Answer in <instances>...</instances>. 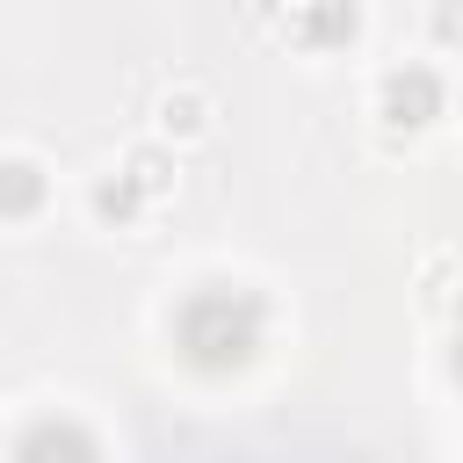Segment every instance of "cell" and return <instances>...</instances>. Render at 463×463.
Listing matches in <instances>:
<instances>
[{
	"label": "cell",
	"instance_id": "cell-6",
	"mask_svg": "<svg viewBox=\"0 0 463 463\" xmlns=\"http://www.w3.org/2000/svg\"><path fill=\"white\" fill-rule=\"evenodd\" d=\"M123 166L145 181V195L159 203V195H174V181H181V159H174V145L152 130V137H137V145H123Z\"/></svg>",
	"mask_w": 463,
	"mask_h": 463
},
{
	"label": "cell",
	"instance_id": "cell-4",
	"mask_svg": "<svg viewBox=\"0 0 463 463\" xmlns=\"http://www.w3.org/2000/svg\"><path fill=\"white\" fill-rule=\"evenodd\" d=\"M354 29H362L354 0H304V7H297V22H282V36H297L304 51H333V43H354Z\"/></svg>",
	"mask_w": 463,
	"mask_h": 463
},
{
	"label": "cell",
	"instance_id": "cell-5",
	"mask_svg": "<svg viewBox=\"0 0 463 463\" xmlns=\"http://www.w3.org/2000/svg\"><path fill=\"white\" fill-rule=\"evenodd\" d=\"M36 210H43V166L29 152H7V166H0V217L7 224H29Z\"/></svg>",
	"mask_w": 463,
	"mask_h": 463
},
{
	"label": "cell",
	"instance_id": "cell-2",
	"mask_svg": "<svg viewBox=\"0 0 463 463\" xmlns=\"http://www.w3.org/2000/svg\"><path fill=\"white\" fill-rule=\"evenodd\" d=\"M145 210H152V195H145V181H137L123 159H116L109 174H94V181H87V217H94V224H109V232H130Z\"/></svg>",
	"mask_w": 463,
	"mask_h": 463
},
{
	"label": "cell",
	"instance_id": "cell-1",
	"mask_svg": "<svg viewBox=\"0 0 463 463\" xmlns=\"http://www.w3.org/2000/svg\"><path fill=\"white\" fill-rule=\"evenodd\" d=\"M441 109H449V87H441L434 65H391V72L376 80V116H383V130H427Z\"/></svg>",
	"mask_w": 463,
	"mask_h": 463
},
{
	"label": "cell",
	"instance_id": "cell-3",
	"mask_svg": "<svg viewBox=\"0 0 463 463\" xmlns=\"http://www.w3.org/2000/svg\"><path fill=\"white\" fill-rule=\"evenodd\" d=\"M210 123H217V101H210V87H195V80L166 87L159 109H152V130H159L166 145H195V137H210Z\"/></svg>",
	"mask_w": 463,
	"mask_h": 463
},
{
	"label": "cell",
	"instance_id": "cell-7",
	"mask_svg": "<svg viewBox=\"0 0 463 463\" xmlns=\"http://www.w3.org/2000/svg\"><path fill=\"white\" fill-rule=\"evenodd\" d=\"M427 36H434L441 51H463V0H434V7H427Z\"/></svg>",
	"mask_w": 463,
	"mask_h": 463
}]
</instances>
